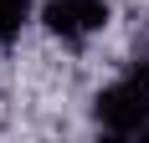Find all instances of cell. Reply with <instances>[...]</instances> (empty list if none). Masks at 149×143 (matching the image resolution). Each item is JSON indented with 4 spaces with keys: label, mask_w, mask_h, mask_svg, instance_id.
<instances>
[{
    "label": "cell",
    "mask_w": 149,
    "mask_h": 143,
    "mask_svg": "<svg viewBox=\"0 0 149 143\" xmlns=\"http://www.w3.org/2000/svg\"><path fill=\"white\" fill-rule=\"evenodd\" d=\"M134 77H139V82L149 87V51H144V56H139V67H134Z\"/></svg>",
    "instance_id": "277c9868"
},
{
    "label": "cell",
    "mask_w": 149,
    "mask_h": 143,
    "mask_svg": "<svg viewBox=\"0 0 149 143\" xmlns=\"http://www.w3.org/2000/svg\"><path fill=\"white\" fill-rule=\"evenodd\" d=\"M26 21V0H0V41H10Z\"/></svg>",
    "instance_id": "3957f363"
},
{
    "label": "cell",
    "mask_w": 149,
    "mask_h": 143,
    "mask_svg": "<svg viewBox=\"0 0 149 143\" xmlns=\"http://www.w3.org/2000/svg\"><path fill=\"white\" fill-rule=\"evenodd\" d=\"M41 21H46V31H57L62 41H82V36L108 26V5L103 0H46Z\"/></svg>",
    "instance_id": "7a4b0ae2"
},
{
    "label": "cell",
    "mask_w": 149,
    "mask_h": 143,
    "mask_svg": "<svg viewBox=\"0 0 149 143\" xmlns=\"http://www.w3.org/2000/svg\"><path fill=\"white\" fill-rule=\"evenodd\" d=\"M93 113H98V123L113 128V133H139V128H149V87L139 82V77H129V82H118V87H103L98 102H93Z\"/></svg>",
    "instance_id": "6da1fadb"
}]
</instances>
